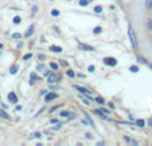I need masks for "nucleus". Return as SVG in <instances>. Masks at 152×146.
Here are the masks:
<instances>
[{
  "label": "nucleus",
  "mask_w": 152,
  "mask_h": 146,
  "mask_svg": "<svg viewBox=\"0 0 152 146\" xmlns=\"http://www.w3.org/2000/svg\"><path fill=\"white\" fill-rule=\"evenodd\" d=\"M128 36H130V41L132 44L133 48H137V40H136V35H135V31L132 29V27L128 28Z\"/></svg>",
  "instance_id": "obj_1"
},
{
  "label": "nucleus",
  "mask_w": 152,
  "mask_h": 146,
  "mask_svg": "<svg viewBox=\"0 0 152 146\" xmlns=\"http://www.w3.org/2000/svg\"><path fill=\"white\" fill-rule=\"evenodd\" d=\"M73 88H75V89L77 90V92H80V93L84 94V96H86L87 98L89 100V101H92V100H93V97L91 96V92H89L88 89H86V88H83V86H79V85H75Z\"/></svg>",
  "instance_id": "obj_2"
},
{
  "label": "nucleus",
  "mask_w": 152,
  "mask_h": 146,
  "mask_svg": "<svg viewBox=\"0 0 152 146\" xmlns=\"http://www.w3.org/2000/svg\"><path fill=\"white\" fill-rule=\"evenodd\" d=\"M103 61H104V64L108 66H115L117 64V60L115 59V57H105Z\"/></svg>",
  "instance_id": "obj_3"
},
{
  "label": "nucleus",
  "mask_w": 152,
  "mask_h": 146,
  "mask_svg": "<svg viewBox=\"0 0 152 146\" xmlns=\"http://www.w3.org/2000/svg\"><path fill=\"white\" fill-rule=\"evenodd\" d=\"M59 80H60V76L56 75V73H51V75L48 76V82H50V84H55V82H57Z\"/></svg>",
  "instance_id": "obj_4"
},
{
  "label": "nucleus",
  "mask_w": 152,
  "mask_h": 146,
  "mask_svg": "<svg viewBox=\"0 0 152 146\" xmlns=\"http://www.w3.org/2000/svg\"><path fill=\"white\" fill-rule=\"evenodd\" d=\"M55 98H57V93H45V102H50Z\"/></svg>",
  "instance_id": "obj_5"
},
{
  "label": "nucleus",
  "mask_w": 152,
  "mask_h": 146,
  "mask_svg": "<svg viewBox=\"0 0 152 146\" xmlns=\"http://www.w3.org/2000/svg\"><path fill=\"white\" fill-rule=\"evenodd\" d=\"M79 48L83 51H87V52H92L93 51V48L91 45H87V44H83V43H79Z\"/></svg>",
  "instance_id": "obj_6"
},
{
  "label": "nucleus",
  "mask_w": 152,
  "mask_h": 146,
  "mask_svg": "<svg viewBox=\"0 0 152 146\" xmlns=\"http://www.w3.org/2000/svg\"><path fill=\"white\" fill-rule=\"evenodd\" d=\"M8 100H10L12 104H16V102H17V97H16V94L13 93V92H11V93L8 94Z\"/></svg>",
  "instance_id": "obj_7"
},
{
  "label": "nucleus",
  "mask_w": 152,
  "mask_h": 146,
  "mask_svg": "<svg viewBox=\"0 0 152 146\" xmlns=\"http://www.w3.org/2000/svg\"><path fill=\"white\" fill-rule=\"evenodd\" d=\"M50 49L52 51V52H57V53H60L61 51H63V49H61V47H57V45H51Z\"/></svg>",
  "instance_id": "obj_8"
},
{
  "label": "nucleus",
  "mask_w": 152,
  "mask_h": 146,
  "mask_svg": "<svg viewBox=\"0 0 152 146\" xmlns=\"http://www.w3.org/2000/svg\"><path fill=\"white\" fill-rule=\"evenodd\" d=\"M83 114H84V117L87 118V121L89 122V125H91V126H95V125H93V121H92V118L89 117V114H88V113H86V112H84V113H83Z\"/></svg>",
  "instance_id": "obj_9"
},
{
  "label": "nucleus",
  "mask_w": 152,
  "mask_h": 146,
  "mask_svg": "<svg viewBox=\"0 0 152 146\" xmlns=\"http://www.w3.org/2000/svg\"><path fill=\"white\" fill-rule=\"evenodd\" d=\"M32 33H33V25H31V27L28 28V31L25 32V37H29Z\"/></svg>",
  "instance_id": "obj_10"
},
{
  "label": "nucleus",
  "mask_w": 152,
  "mask_h": 146,
  "mask_svg": "<svg viewBox=\"0 0 152 146\" xmlns=\"http://www.w3.org/2000/svg\"><path fill=\"white\" fill-rule=\"evenodd\" d=\"M0 118H4V120H8L10 118V116L7 114L4 110H0Z\"/></svg>",
  "instance_id": "obj_11"
},
{
  "label": "nucleus",
  "mask_w": 152,
  "mask_h": 146,
  "mask_svg": "<svg viewBox=\"0 0 152 146\" xmlns=\"http://www.w3.org/2000/svg\"><path fill=\"white\" fill-rule=\"evenodd\" d=\"M144 125H146V121H144V120H136V126L143 127Z\"/></svg>",
  "instance_id": "obj_12"
},
{
  "label": "nucleus",
  "mask_w": 152,
  "mask_h": 146,
  "mask_svg": "<svg viewBox=\"0 0 152 146\" xmlns=\"http://www.w3.org/2000/svg\"><path fill=\"white\" fill-rule=\"evenodd\" d=\"M35 80H39V77L35 75V73H32V75H31V82H29V84L33 85V84H35Z\"/></svg>",
  "instance_id": "obj_13"
},
{
  "label": "nucleus",
  "mask_w": 152,
  "mask_h": 146,
  "mask_svg": "<svg viewBox=\"0 0 152 146\" xmlns=\"http://www.w3.org/2000/svg\"><path fill=\"white\" fill-rule=\"evenodd\" d=\"M95 114L101 116V117H103V118H105V114H104V113H103V110H101V109H96V110H95Z\"/></svg>",
  "instance_id": "obj_14"
},
{
  "label": "nucleus",
  "mask_w": 152,
  "mask_h": 146,
  "mask_svg": "<svg viewBox=\"0 0 152 146\" xmlns=\"http://www.w3.org/2000/svg\"><path fill=\"white\" fill-rule=\"evenodd\" d=\"M17 69H19V68H17V65H13L12 68L10 69V72H11V75H16V73H17Z\"/></svg>",
  "instance_id": "obj_15"
},
{
  "label": "nucleus",
  "mask_w": 152,
  "mask_h": 146,
  "mask_svg": "<svg viewBox=\"0 0 152 146\" xmlns=\"http://www.w3.org/2000/svg\"><path fill=\"white\" fill-rule=\"evenodd\" d=\"M146 8L147 10H152V0H146Z\"/></svg>",
  "instance_id": "obj_16"
},
{
  "label": "nucleus",
  "mask_w": 152,
  "mask_h": 146,
  "mask_svg": "<svg viewBox=\"0 0 152 146\" xmlns=\"http://www.w3.org/2000/svg\"><path fill=\"white\" fill-rule=\"evenodd\" d=\"M70 114H71V113L67 112V110H63V112L60 113V116H61V117H64V118H68V117H70Z\"/></svg>",
  "instance_id": "obj_17"
},
{
  "label": "nucleus",
  "mask_w": 152,
  "mask_h": 146,
  "mask_svg": "<svg viewBox=\"0 0 152 146\" xmlns=\"http://www.w3.org/2000/svg\"><path fill=\"white\" fill-rule=\"evenodd\" d=\"M93 11H95L96 13H101V11H103V7H101V6H96L95 8H93Z\"/></svg>",
  "instance_id": "obj_18"
},
{
  "label": "nucleus",
  "mask_w": 152,
  "mask_h": 146,
  "mask_svg": "<svg viewBox=\"0 0 152 146\" xmlns=\"http://www.w3.org/2000/svg\"><path fill=\"white\" fill-rule=\"evenodd\" d=\"M88 3H89L88 0H80V1H79V4H80V6H82V7L88 6Z\"/></svg>",
  "instance_id": "obj_19"
},
{
  "label": "nucleus",
  "mask_w": 152,
  "mask_h": 146,
  "mask_svg": "<svg viewBox=\"0 0 152 146\" xmlns=\"http://www.w3.org/2000/svg\"><path fill=\"white\" fill-rule=\"evenodd\" d=\"M130 71L132 72V73H136V72H139V68H137L136 65H132V66L130 68Z\"/></svg>",
  "instance_id": "obj_20"
},
{
  "label": "nucleus",
  "mask_w": 152,
  "mask_h": 146,
  "mask_svg": "<svg viewBox=\"0 0 152 146\" xmlns=\"http://www.w3.org/2000/svg\"><path fill=\"white\" fill-rule=\"evenodd\" d=\"M50 65H51V68L54 69V71H57V69H59V65H57L56 62H51Z\"/></svg>",
  "instance_id": "obj_21"
},
{
  "label": "nucleus",
  "mask_w": 152,
  "mask_h": 146,
  "mask_svg": "<svg viewBox=\"0 0 152 146\" xmlns=\"http://www.w3.org/2000/svg\"><path fill=\"white\" fill-rule=\"evenodd\" d=\"M20 21H22V17H20V16H16V17H13V23H15V24H19Z\"/></svg>",
  "instance_id": "obj_22"
},
{
  "label": "nucleus",
  "mask_w": 152,
  "mask_h": 146,
  "mask_svg": "<svg viewBox=\"0 0 152 146\" xmlns=\"http://www.w3.org/2000/svg\"><path fill=\"white\" fill-rule=\"evenodd\" d=\"M96 102H99L101 105V104H104V98H103V97H96Z\"/></svg>",
  "instance_id": "obj_23"
},
{
  "label": "nucleus",
  "mask_w": 152,
  "mask_h": 146,
  "mask_svg": "<svg viewBox=\"0 0 152 146\" xmlns=\"http://www.w3.org/2000/svg\"><path fill=\"white\" fill-rule=\"evenodd\" d=\"M101 31H103V28H101V27H96V28L93 29V33H95V35H98V33H100Z\"/></svg>",
  "instance_id": "obj_24"
},
{
  "label": "nucleus",
  "mask_w": 152,
  "mask_h": 146,
  "mask_svg": "<svg viewBox=\"0 0 152 146\" xmlns=\"http://www.w3.org/2000/svg\"><path fill=\"white\" fill-rule=\"evenodd\" d=\"M137 61H139L140 64H147V60L144 59V57H137Z\"/></svg>",
  "instance_id": "obj_25"
},
{
  "label": "nucleus",
  "mask_w": 152,
  "mask_h": 146,
  "mask_svg": "<svg viewBox=\"0 0 152 146\" xmlns=\"http://www.w3.org/2000/svg\"><path fill=\"white\" fill-rule=\"evenodd\" d=\"M51 15H52V16H59V11H57V10H52V11H51Z\"/></svg>",
  "instance_id": "obj_26"
},
{
  "label": "nucleus",
  "mask_w": 152,
  "mask_h": 146,
  "mask_svg": "<svg viewBox=\"0 0 152 146\" xmlns=\"http://www.w3.org/2000/svg\"><path fill=\"white\" fill-rule=\"evenodd\" d=\"M67 76H70V77H75V73H73V71H68V72H67Z\"/></svg>",
  "instance_id": "obj_27"
},
{
  "label": "nucleus",
  "mask_w": 152,
  "mask_h": 146,
  "mask_svg": "<svg viewBox=\"0 0 152 146\" xmlns=\"http://www.w3.org/2000/svg\"><path fill=\"white\" fill-rule=\"evenodd\" d=\"M32 57V53H28V55H25L24 57H23V60H29Z\"/></svg>",
  "instance_id": "obj_28"
},
{
  "label": "nucleus",
  "mask_w": 152,
  "mask_h": 146,
  "mask_svg": "<svg viewBox=\"0 0 152 146\" xmlns=\"http://www.w3.org/2000/svg\"><path fill=\"white\" fill-rule=\"evenodd\" d=\"M57 109H59V105H56V106H52V108L50 109V112L52 113V112H55V110H57Z\"/></svg>",
  "instance_id": "obj_29"
},
{
  "label": "nucleus",
  "mask_w": 152,
  "mask_h": 146,
  "mask_svg": "<svg viewBox=\"0 0 152 146\" xmlns=\"http://www.w3.org/2000/svg\"><path fill=\"white\" fill-rule=\"evenodd\" d=\"M12 37H13V39H20V37H22V35H20V33H13Z\"/></svg>",
  "instance_id": "obj_30"
},
{
  "label": "nucleus",
  "mask_w": 152,
  "mask_h": 146,
  "mask_svg": "<svg viewBox=\"0 0 152 146\" xmlns=\"http://www.w3.org/2000/svg\"><path fill=\"white\" fill-rule=\"evenodd\" d=\"M148 28L149 31H152V19H148Z\"/></svg>",
  "instance_id": "obj_31"
},
{
  "label": "nucleus",
  "mask_w": 152,
  "mask_h": 146,
  "mask_svg": "<svg viewBox=\"0 0 152 146\" xmlns=\"http://www.w3.org/2000/svg\"><path fill=\"white\" fill-rule=\"evenodd\" d=\"M101 110H103V113H104V114H109V110H108V109H104V108H101Z\"/></svg>",
  "instance_id": "obj_32"
},
{
  "label": "nucleus",
  "mask_w": 152,
  "mask_h": 146,
  "mask_svg": "<svg viewBox=\"0 0 152 146\" xmlns=\"http://www.w3.org/2000/svg\"><path fill=\"white\" fill-rule=\"evenodd\" d=\"M93 71H95V66H93V65H89V66H88V72H93Z\"/></svg>",
  "instance_id": "obj_33"
},
{
  "label": "nucleus",
  "mask_w": 152,
  "mask_h": 146,
  "mask_svg": "<svg viewBox=\"0 0 152 146\" xmlns=\"http://www.w3.org/2000/svg\"><path fill=\"white\" fill-rule=\"evenodd\" d=\"M51 73H52L51 71H45V72H44V76H45V77H48V76H50Z\"/></svg>",
  "instance_id": "obj_34"
},
{
  "label": "nucleus",
  "mask_w": 152,
  "mask_h": 146,
  "mask_svg": "<svg viewBox=\"0 0 152 146\" xmlns=\"http://www.w3.org/2000/svg\"><path fill=\"white\" fill-rule=\"evenodd\" d=\"M39 60H45V56L44 55H39Z\"/></svg>",
  "instance_id": "obj_35"
},
{
  "label": "nucleus",
  "mask_w": 152,
  "mask_h": 146,
  "mask_svg": "<svg viewBox=\"0 0 152 146\" xmlns=\"http://www.w3.org/2000/svg\"><path fill=\"white\" fill-rule=\"evenodd\" d=\"M82 124H83V125H89V122L86 121V120H82Z\"/></svg>",
  "instance_id": "obj_36"
},
{
  "label": "nucleus",
  "mask_w": 152,
  "mask_h": 146,
  "mask_svg": "<svg viewBox=\"0 0 152 146\" xmlns=\"http://www.w3.org/2000/svg\"><path fill=\"white\" fill-rule=\"evenodd\" d=\"M86 138H88V140H91V138H92V134L87 133V134H86Z\"/></svg>",
  "instance_id": "obj_37"
},
{
  "label": "nucleus",
  "mask_w": 152,
  "mask_h": 146,
  "mask_svg": "<svg viewBox=\"0 0 152 146\" xmlns=\"http://www.w3.org/2000/svg\"><path fill=\"white\" fill-rule=\"evenodd\" d=\"M57 122H59V121H57V120H55V118H52V120H51V124H57Z\"/></svg>",
  "instance_id": "obj_38"
},
{
  "label": "nucleus",
  "mask_w": 152,
  "mask_h": 146,
  "mask_svg": "<svg viewBox=\"0 0 152 146\" xmlns=\"http://www.w3.org/2000/svg\"><path fill=\"white\" fill-rule=\"evenodd\" d=\"M108 106H109V108H111V109H115V105H114V104H112V102H108Z\"/></svg>",
  "instance_id": "obj_39"
},
{
  "label": "nucleus",
  "mask_w": 152,
  "mask_h": 146,
  "mask_svg": "<svg viewBox=\"0 0 152 146\" xmlns=\"http://www.w3.org/2000/svg\"><path fill=\"white\" fill-rule=\"evenodd\" d=\"M83 102H84V105H89V101H87V100L83 98Z\"/></svg>",
  "instance_id": "obj_40"
},
{
  "label": "nucleus",
  "mask_w": 152,
  "mask_h": 146,
  "mask_svg": "<svg viewBox=\"0 0 152 146\" xmlns=\"http://www.w3.org/2000/svg\"><path fill=\"white\" fill-rule=\"evenodd\" d=\"M60 64H61V65H64V66H67V62L63 61V60H60Z\"/></svg>",
  "instance_id": "obj_41"
},
{
  "label": "nucleus",
  "mask_w": 152,
  "mask_h": 146,
  "mask_svg": "<svg viewBox=\"0 0 152 146\" xmlns=\"http://www.w3.org/2000/svg\"><path fill=\"white\" fill-rule=\"evenodd\" d=\"M36 11H38V7H36V6H35V7H33V8H32V12L35 13V12H36Z\"/></svg>",
  "instance_id": "obj_42"
},
{
  "label": "nucleus",
  "mask_w": 152,
  "mask_h": 146,
  "mask_svg": "<svg viewBox=\"0 0 152 146\" xmlns=\"http://www.w3.org/2000/svg\"><path fill=\"white\" fill-rule=\"evenodd\" d=\"M35 137H36V138H40L41 134H40V133H35Z\"/></svg>",
  "instance_id": "obj_43"
},
{
  "label": "nucleus",
  "mask_w": 152,
  "mask_h": 146,
  "mask_svg": "<svg viewBox=\"0 0 152 146\" xmlns=\"http://www.w3.org/2000/svg\"><path fill=\"white\" fill-rule=\"evenodd\" d=\"M41 69H43V64H41V65H38V71H41Z\"/></svg>",
  "instance_id": "obj_44"
},
{
  "label": "nucleus",
  "mask_w": 152,
  "mask_h": 146,
  "mask_svg": "<svg viewBox=\"0 0 152 146\" xmlns=\"http://www.w3.org/2000/svg\"><path fill=\"white\" fill-rule=\"evenodd\" d=\"M15 109H16V110H22V106H20V105H17Z\"/></svg>",
  "instance_id": "obj_45"
},
{
  "label": "nucleus",
  "mask_w": 152,
  "mask_h": 146,
  "mask_svg": "<svg viewBox=\"0 0 152 146\" xmlns=\"http://www.w3.org/2000/svg\"><path fill=\"white\" fill-rule=\"evenodd\" d=\"M148 125H149V126H152V120H149V121H148Z\"/></svg>",
  "instance_id": "obj_46"
},
{
  "label": "nucleus",
  "mask_w": 152,
  "mask_h": 146,
  "mask_svg": "<svg viewBox=\"0 0 152 146\" xmlns=\"http://www.w3.org/2000/svg\"><path fill=\"white\" fill-rule=\"evenodd\" d=\"M1 48H3V45H1V44H0V49H1Z\"/></svg>",
  "instance_id": "obj_47"
},
{
  "label": "nucleus",
  "mask_w": 152,
  "mask_h": 146,
  "mask_svg": "<svg viewBox=\"0 0 152 146\" xmlns=\"http://www.w3.org/2000/svg\"><path fill=\"white\" fill-rule=\"evenodd\" d=\"M88 1H93V0H88Z\"/></svg>",
  "instance_id": "obj_48"
},
{
  "label": "nucleus",
  "mask_w": 152,
  "mask_h": 146,
  "mask_svg": "<svg viewBox=\"0 0 152 146\" xmlns=\"http://www.w3.org/2000/svg\"><path fill=\"white\" fill-rule=\"evenodd\" d=\"M151 69H152V65H151Z\"/></svg>",
  "instance_id": "obj_49"
},
{
  "label": "nucleus",
  "mask_w": 152,
  "mask_h": 146,
  "mask_svg": "<svg viewBox=\"0 0 152 146\" xmlns=\"http://www.w3.org/2000/svg\"><path fill=\"white\" fill-rule=\"evenodd\" d=\"M70 1H71V0H70Z\"/></svg>",
  "instance_id": "obj_50"
}]
</instances>
